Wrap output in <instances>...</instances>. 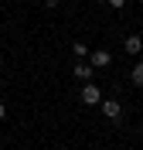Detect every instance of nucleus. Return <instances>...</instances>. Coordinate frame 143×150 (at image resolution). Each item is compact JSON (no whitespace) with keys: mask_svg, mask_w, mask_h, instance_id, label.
Returning a JSON list of instances; mask_svg holds the SVG:
<instances>
[{"mask_svg":"<svg viewBox=\"0 0 143 150\" xmlns=\"http://www.w3.org/2000/svg\"><path fill=\"white\" fill-rule=\"evenodd\" d=\"M133 85H143V62L133 65Z\"/></svg>","mask_w":143,"mask_h":150,"instance_id":"423d86ee","label":"nucleus"},{"mask_svg":"<svg viewBox=\"0 0 143 150\" xmlns=\"http://www.w3.org/2000/svg\"><path fill=\"white\" fill-rule=\"evenodd\" d=\"M82 103H85V106H99V103H102V92H99L95 82H85V85H82Z\"/></svg>","mask_w":143,"mask_h":150,"instance_id":"f257e3e1","label":"nucleus"},{"mask_svg":"<svg viewBox=\"0 0 143 150\" xmlns=\"http://www.w3.org/2000/svg\"><path fill=\"white\" fill-rule=\"evenodd\" d=\"M4 116H7V106H4V103H0V120H4Z\"/></svg>","mask_w":143,"mask_h":150,"instance_id":"1a4fd4ad","label":"nucleus"},{"mask_svg":"<svg viewBox=\"0 0 143 150\" xmlns=\"http://www.w3.org/2000/svg\"><path fill=\"white\" fill-rule=\"evenodd\" d=\"M72 72H75V79H82V82H89V79H92V65H89V62H78Z\"/></svg>","mask_w":143,"mask_h":150,"instance_id":"20e7f679","label":"nucleus"},{"mask_svg":"<svg viewBox=\"0 0 143 150\" xmlns=\"http://www.w3.org/2000/svg\"><path fill=\"white\" fill-rule=\"evenodd\" d=\"M95 4H109V0H95Z\"/></svg>","mask_w":143,"mask_h":150,"instance_id":"9d476101","label":"nucleus"},{"mask_svg":"<svg viewBox=\"0 0 143 150\" xmlns=\"http://www.w3.org/2000/svg\"><path fill=\"white\" fill-rule=\"evenodd\" d=\"M109 7H116V10H119V7H126V0H109Z\"/></svg>","mask_w":143,"mask_h":150,"instance_id":"6e6552de","label":"nucleus"},{"mask_svg":"<svg viewBox=\"0 0 143 150\" xmlns=\"http://www.w3.org/2000/svg\"><path fill=\"white\" fill-rule=\"evenodd\" d=\"M72 51H75V58H89V48L82 45V41H75V45H72Z\"/></svg>","mask_w":143,"mask_h":150,"instance_id":"0eeeda50","label":"nucleus"},{"mask_svg":"<svg viewBox=\"0 0 143 150\" xmlns=\"http://www.w3.org/2000/svg\"><path fill=\"white\" fill-rule=\"evenodd\" d=\"M140 51H143V38H126V55H140Z\"/></svg>","mask_w":143,"mask_h":150,"instance_id":"39448f33","label":"nucleus"},{"mask_svg":"<svg viewBox=\"0 0 143 150\" xmlns=\"http://www.w3.org/2000/svg\"><path fill=\"white\" fill-rule=\"evenodd\" d=\"M109 62H113V55H109L106 48H95L92 55H89V65H92V68H106Z\"/></svg>","mask_w":143,"mask_h":150,"instance_id":"f03ea898","label":"nucleus"},{"mask_svg":"<svg viewBox=\"0 0 143 150\" xmlns=\"http://www.w3.org/2000/svg\"><path fill=\"white\" fill-rule=\"evenodd\" d=\"M102 116L106 120H119L123 116V106L116 103V99H102Z\"/></svg>","mask_w":143,"mask_h":150,"instance_id":"7ed1b4c3","label":"nucleus"},{"mask_svg":"<svg viewBox=\"0 0 143 150\" xmlns=\"http://www.w3.org/2000/svg\"><path fill=\"white\" fill-rule=\"evenodd\" d=\"M95 150H106V147H95Z\"/></svg>","mask_w":143,"mask_h":150,"instance_id":"ddd939ff","label":"nucleus"},{"mask_svg":"<svg viewBox=\"0 0 143 150\" xmlns=\"http://www.w3.org/2000/svg\"><path fill=\"white\" fill-rule=\"evenodd\" d=\"M0 85H4V75H0Z\"/></svg>","mask_w":143,"mask_h":150,"instance_id":"f8f14e48","label":"nucleus"},{"mask_svg":"<svg viewBox=\"0 0 143 150\" xmlns=\"http://www.w3.org/2000/svg\"><path fill=\"white\" fill-rule=\"evenodd\" d=\"M140 137H143V123H140Z\"/></svg>","mask_w":143,"mask_h":150,"instance_id":"9b49d317","label":"nucleus"}]
</instances>
